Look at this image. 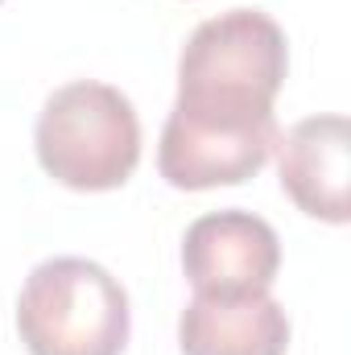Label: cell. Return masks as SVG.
Masks as SVG:
<instances>
[{
	"instance_id": "obj_1",
	"label": "cell",
	"mask_w": 351,
	"mask_h": 355,
	"mask_svg": "<svg viewBox=\"0 0 351 355\" xmlns=\"http://www.w3.org/2000/svg\"><path fill=\"white\" fill-rule=\"evenodd\" d=\"M289 71L285 29L261 8L207 17L178 54V99L157 170L174 190H215L257 178L277 149L273 99Z\"/></svg>"
},
{
	"instance_id": "obj_2",
	"label": "cell",
	"mask_w": 351,
	"mask_h": 355,
	"mask_svg": "<svg viewBox=\"0 0 351 355\" xmlns=\"http://www.w3.org/2000/svg\"><path fill=\"white\" fill-rule=\"evenodd\" d=\"M33 149L42 170L67 190H116L141 162V120L132 99L112 83L79 79L50 91L37 112Z\"/></svg>"
},
{
	"instance_id": "obj_3",
	"label": "cell",
	"mask_w": 351,
	"mask_h": 355,
	"mask_svg": "<svg viewBox=\"0 0 351 355\" xmlns=\"http://www.w3.org/2000/svg\"><path fill=\"white\" fill-rule=\"evenodd\" d=\"M17 335L29 355H124L132 335L128 293L87 257H50L21 285Z\"/></svg>"
},
{
	"instance_id": "obj_4",
	"label": "cell",
	"mask_w": 351,
	"mask_h": 355,
	"mask_svg": "<svg viewBox=\"0 0 351 355\" xmlns=\"http://www.w3.org/2000/svg\"><path fill=\"white\" fill-rule=\"evenodd\" d=\"M281 268V240L273 223L228 207L198 215L182 236V272L198 297L268 293Z\"/></svg>"
},
{
	"instance_id": "obj_5",
	"label": "cell",
	"mask_w": 351,
	"mask_h": 355,
	"mask_svg": "<svg viewBox=\"0 0 351 355\" xmlns=\"http://www.w3.org/2000/svg\"><path fill=\"white\" fill-rule=\"evenodd\" d=\"M348 116H306L277 137V174L289 202L323 223H348Z\"/></svg>"
},
{
	"instance_id": "obj_6",
	"label": "cell",
	"mask_w": 351,
	"mask_h": 355,
	"mask_svg": "<svg viewBox=\"0 0 351 355\" xmlns=\"http://www.w3.org/2000/svg\"><path fill=\"white\" fill-rule=\"evenodd\" d=\"M182 355H285L289 314L277 297H190L178 318Z\"/></svg>"
},
{
	"instance_id": "obj_7",
	"label": "cell",
	"mask_w": 351,
	"mask_h": 355,
	"mask_svg": "<svg viewBox=\"0 0 351 355\" xmlns=\"http://www.w3.org/2000/svg\"><path fill=\"white\" fill-rule=\"evenodd\" d=\"M0 4H4V0H0Z\"/></svg>"
}]
</instances>
